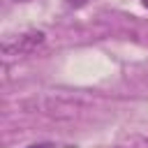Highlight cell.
I'll list each match as a JSON object with an SVG mask.
<instances>
[{
    "mask_svg": "<svg viewBox=\"0 0 148 148\" xmlns=\"http://www.w3.org/2000/svg\"><path fill=\"white\" fill-rule=\"evenodd\" d=\"M44 39H46V35L42 30H28L23 35L7 37L2 42V53L5 56H25V53H32L37 46H42Z\"/></svg>",
    "mask_w": 148,
    "mask_h": 148,
    "instance_id": "6da1fadb",
    "label": "cell"
},
{
    "mask_svg": "<svg viewBox=\"0 0 148 148\" xmlns=\"http://www.w3.org/2000/svg\"><path fill=\"white\" fill-rule=\"evenodd\" d=\"M141 2H143V7H148V0H141Z\"/></svg>",
    "mask_w": 148,
    "mask_h": 148,
    "instance_id": "277c9868",
    "label": "cell"
},
{
    "mask_svg": "<svg viewBox=\"0 0 148 148\" xmlns=\"http://www.w3.org/2000/svg\"><path fill=\"white\" fill-rule=\"evenodd\" d=\"M90 0H65V5L67 7H74V9H79V7H83V5H88Z\"/></svg>",
    "mask_w": 148,
    "mask_h": 148,
    "instance_id": "7a4b0ae2",
    "label": "cell"
},
{
    "mask_svg": "<svg viewBox=\"0 0 148 148\" xmlns=\"http://www.w3.org/2000/svg\"><path fill=\"white\" fill-rule=\"evenodd\" d=\"M28 148H56V146L49 143V141H44V143H32V146H28Z\"/></svg>",
    "mask_w": 148,
    "mask_h": 148,
    "instance_id": "3957f363",
    "label": "cell"
}]
</instances>
